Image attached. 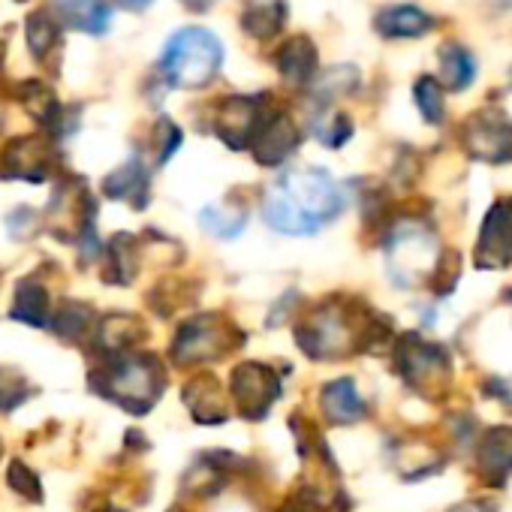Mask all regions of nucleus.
Listing matches in <instances>:
<instances>
[{"mask_svg": "<svg viewBox=\"0 0 512 512\" xmlns=\"http://www.w3.org/2000/svg\"><path fill=\"white\" fill-rule=\"evenodd\" d=\"M299 142L296 124L287 115H278L275 121H269L266 127H260V136H256V157L263 163H281Z\"/></svg>", "mask_w": 512, "mask_h": 512, "instance_id": "12", "label": "nucleus"}, {"mask_svg": "<svg viewBox=\"0 0 512 512\" xmlns=\"http://www.w3.org/2000/svg\"><path fill=\"white\" fill-rule=\"evenodd\" d=\"M431 28H434V19L413 4H392L380 10L374 19V31L383 40H416V37H425Z\"/></svg>", "mask_w": 512, "mask_h": 512, "instance_id": "9", "label": "nucleus"}, {"mask_svg": "<svg viewBox=\"0 0 512 512\" xmlns=\"http://www.w3.org/2000/svg\"><path fill=\"white\" fill-rule=\"evenodd\" d=\"M398 365L410 386L419 392H446L452 383V359L440 344L407 335L398 344Z\"/></svg>", "mask_w": 512, "mask_h": 512, "instance_id": "4", "label": "nucleus"}, {"mask_svg": "<svg viewBox=\"0 0 512 512\" xmlns=\"http://www.w3.org/2000/svg\"><path fill=\"white\" fill-rule=\"evenodd\" d=\"M350 133H353V124H350V118L341 115V112H335L332 121H323V124L317 127V136H320L326 145H332V148L344 145V142L350 139Z\"/></svg>", "mask_w": 512, "mask_h": 512, "instance_id": "19", "label": "nucleus"}, {"mask_svg": "<svg viewBox=\"0 0 512 512\" xmlns=\"http://www.w3.org/2000/svg\"><path fill=\"white\" fill-rule=\"evenodd\" d=\"M386 263L398 287H419L431 281L440 266L434 232L422 223H401L386 244Z\"/></svg>", "mask_w": 512, "mask_h": 512, "instance_id": "3", "label": "nucleus"}, {"mask_svg": "<svg viewBox=\"0 0 512 512\" xmlns=\"http://www.w3.org/2000/svg\"><path fill=\"white\" fill-rule=\"evenodd\" d=\"M217 133H220L232 148L247 145L256 133H260V106H256V100H253V97H229V100L220 106Z\"/></svg>", "mask_w": 512, "mask_h": 512, "instance_id": "8", "label": "nucleus"}, {"mask_svg": "<svg viewBox=\"0 0 512 512\" xmlns=\"http://www.w3.org/2000/svg\"><path fill=\"white\" fill-rule=\"evenodd\" d=\"M202 226L220 238H235L244 229V214H229L226 208H205Z\"/></svg>", "mask_w": 512, "mask_h": 512, "instance_id": "18", "label": "nucleus"}, {"mask_svg": "<svg viewBox=\"0 0 512 512\" xmlns=\"http://www.w3.org/2000/svg\"><path fill=\"white\" fill-rule=\"evenodd\" d=\"M509 82H512V70H509Z\"/></svg>", "mask_w": 512, "mask_h": 512, "instance_id": "23", "label": "nucleus"}, {"mask_svg": "<svg viewBox=\"0 0 512 512\" xmlns=\"http://www.w3.org/2000/svg\"><path fill=\"white\" fill-rule=\"evenodd\" d=\"M223 67V46L205 28H181L169 37L160 70L172 88H205Z\"/></svg>", "mask_w": 512, "mask_h": 512, "instance_id": "2", "label": "nucleus"}, {"mask_svg": "<svg viewBox=\"0 0 512 512\" xmlns=\"http://www.w3.org/2000/svg\"><path fill=\"white\" fill-rule=\"evenodd\" d=\"M512 473V425L488 428L476 443V476L488 485H503Z\"/></svg>", "mask_w": 512, "mask_h": 512, "instance_id": "7", "label": "nucleus"}, {"mask_svg": "<svg viewBox=\"0 0 512 512\" xmlns=\"http://www.w3.org/2000/svg\"><path fill=\"white\" fill-rule=\"evenodd\" d=\"M118 4L124 7V10H133V13H142V10H148L154 0H118Z\"/></svg>", "mask_w": 512, "mask_h": 512, "instance_id": "21", "label": "nucleus"}, {"mask_svg": "<svg viewBox=\"0 0 512 512\" xmlns=\"http://www.w3.org/2000/svg\"><path fill=\"white\" fill-rule=\"evenodd\" d=\"M25 37H28V49L37 61H43L61 40V31H58V22L49 16V13H31L28 22H25Z\"/></svg>", "mask_w": 512, "mask_h": 512, "instance_id": "16", "label": "nucleus"}, {"mask_svg": "<svg viewBox=\"0 0 512 512\" xmlns=\"http://www.w3.org/2000/svg\"><path fill=\"white\" fill-rule=\"evenodd\" d=\"M266 223L284 235H311L344 211L341 187L323 169L287 172L266 193Z\"/></svg>", "mask_w": 512, "mask_h": 512, "instance_id": "1", "label": "nucleus"}, {"mask_svg": "<svg viewBox=\"0 0 512 512\" xmlns=\"http://www.w3.org/2000/svg\"><path fill=\"white\" fill-rule=\"evenodd\" d=\"M473 260L485 272L506 269L512 263V199L494 202L491 211L485 214Z\"/></svg>", "mask_w": 512, "mask_h": 512, "instance_id": "6", "label": "nucleus"}, {"mask_svg": "<svg viewBox=\"0 0 512 512\" xmlns=\"http://www.w3.org/2000/svg\"><path fill=\"white\" fill-rule=\"evenodd\" d=\"M317 46L308 40V37H293L287 40L278 55H275V64L281 70V76L293 85H308L314 76H317Z\"/></svg>", "mask_w": 512, "mask_h": 512, "instance_id": "10", "label": "nucleus"}, {"mask_svg": "<svg viewBox=\"0 0 512 512\" xmlns=\"http://www.w3.org/2000/svg\"><path fill=\"white\" fill-rule=\"evenodd\" d=\"M184 4H187L190 10H205V7L214 4V0H184Z\"/></svg>", "mask_w": 512, "mask_h": 512, "instance_id": "22", "label": "nucleus"}, {"mask_svg": "<svg viewBox=\"0 0 512 512\" xmlns=\"http://www.w3.org/2000/svg\"><path fill=\"white\" fill-rule=\"evenodd\" d=\"M461 145L479 163H509L512 160V121L500 109H482L464 121Z\"/></svg>", "mask_w": 512, "mask_h": 512, "instance_id": "5", "label": "nucleus"}, {"mask_svg": "<svg viewBox=\"0 0 512 512\" xmlns=\"http://www.w3.org/2000/svg\"><path fill=\"white\" fill-rule=\"evenodd\" d=\"M509 299H512V293H509Z\"/></svg>", "mask_w": 512, "mask_h": 512, "instance_id": "24", "label": "nucleus"}, {"mask_svg": "<svg viewBox=\"0 0 512 512\" xmlns=\"http://www.w3.org/2000/svg\"><path fill=\"white\" fill-rule=\"evenodd\" d=\"M413 100H416V109L419 115L425 118V124H443V115H446V106H443V85L434 79V76H422L416 85H413Z\"/></svg>", "mask_w": 512, "mask_h": 512, "instance_id": "17", "label": "nucleus"}, {"mask_svg": "<svg viewBox=\"0 0 512 512\" xmlns=\"http://www.w3.org/2000/svg\"><path fill=\"white\" fill-rule=\"evenodd\" d=\"M287 19V7L284 0H256L250 4L241 16V28L253 37V40H272Z\"/></svg>", "mask_w": 512, "mask_h": 512, "instance_id": "13", "label": "nucleus"}, {"mask_svg": "<svg viewBox=\"0 0 512 512\" xmlns=\"http://www.w3.org/2000/svg\"><path fill=\"white\" fill-rule=\"evenodd\" d=\"M437 55H440V85H443V91L446 88L455 91V94L467 91L473 85V79H476L473 52L467 46H461V43H443Z\"/></svg>", "mask_w": 512, "mask_h": 512, "instance_id": "11", "label": "nucleus"}, {"mask_svg": "<svg viewBox=\"0 0 512 512\" xmlns=\"http://www.w3.org/2000/svg\"><path fill=\"white\" fill-rule=\"evenodd\" d=\"M61 13L76 31L91 34V37L106 34L112 22L106 0H61Z\"/></svg>", "mask_w": 512, "mask_h": 512, "instance_id": "14", "label": "nucleus"}, {"mask_svg": "<svg viewBox=\"0 0 512 512\" xmlns=\"http://www.w3.org/2000/svg\"><path fill=\"white\" fill-rule=\"evenodd\" d=\"M449 512H497V503L485 500V497H476V500H464V503L452 506Z\"/></svg>", "mask_w": 512, "mask_h": 512, "instance_id": "20", "label": "nucleus"}, {"mask_svg": "<svg viewBox=\"0 0 512 512\" xmlns=\"http://www.w3.org/2000/svg\"><path fill=\"white\" fill-rule=\"evenodd\" d=\"M323 404H326V413L335 419V422H356L362 413H365V404L353 386V380H338L326 389L323 395Z\"/></svg>", "mask_w": 512, "mask_h": 512, "instance_id": "15", "label": "nucleus"}]
</instances>
